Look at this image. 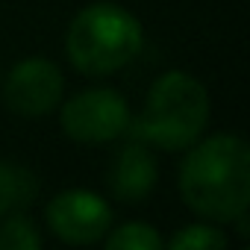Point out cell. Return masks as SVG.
I'll return each instance as SVG.
<instances>
[{"instance_id": "8", "label": "cell", "mask_w": 250, "mask_h": 250, "mask_svg": "<svg viewBox=\"0 0 250 250\" xmlns=\"http://www.w3.org/2000/svg\"><path fill=\"white\" fill-rule=\"evenodd\" d=\"M36 197H39V177L18 162L0 159V218L27 209Z\"/></svg>"}, {"instance_id": "4", "label": "cell", "mask_w": 250, "mask_h": 250, "mask_svg": "<svg viewBox=\"0 0 250 250\" xmlns=\"http://www.w3.org/2000/svg\"><path fill=\"white\" fill-rule=\"evenodd\" d=\"M130 103L115 88H85L62 103V133L80 145H109L130 130Z\"/></svg>"}, {"instance_id": "1", "label": "cell", "mask_w": 250, "mask_h": 250, "mask_svg": "<svg viewBox=\"0 0 250 250\" xmlns=\"http://www.w3.org/2000/svg\"><path fill=\"white\" fill-rule=\"evenodd\" d=\"M177 188L186 206L212 224H229L250 203V147L235 133L186 147Z\"/></svg>"}, {"instance_id": "5", "label": "cell", "mask_w": 250, "mask_h": 250, "mask_svg": "<svg viewBox=\"0 0 250 250\" xmlns=\"http://www.w3.org/2000/svg\"><path fill=\"white\" fill-rule=\"evenodd\" d=\"M65 94V74L47 56L21 59L3 80V100L21 118H44L59 109Z\"/></svg>"}, {"instance_id": "7", "label": "cell", "mask_w": 250, "mask_h": 250, "mask_svg": "<svg viewBox=\"0 0 250 250\" xmlns=\"http://www.w3.org/2000/svg\"><path fill=\"white\" fill-rule=\"evenodd\" d=\"M156 180H159V165H156L153 147H147L145 142H136V139H130L115 153V159L106 171V186H109L112 197L121 203L145 200L153 191Z\"/></svg>"}, {"instance_id": "2", "label": "cell", "mask_w": 250, "mask_h": 250, "mask_svg": "<svg viewBox=\"0 0 250 250\" xmlns=\"http://www.w3.org/2000/svg\"><path fill=\"white\" fill-rule=\"evenodd\" d=\"M209 124V91L186 71H165L153 80L142 112L130 121L127 136L156 150L191 147Z\"/></svg>"}, {"instance_id": "3", "label": "cell", "mask_w": 250, "mask_h": 250, "mask_svg": "<svg viewBox=\"0 0 250 250\" xmlns=\"http://www.w3.org/2000/svg\"><path fill=\"white\" fill-rule=\"evenodd\" d=\"M145 44L139 18L118 3H91L68 27L65 50L71 65L88 77H106L127 68Z\"/></svg>"}, {"instance_id": "6", "label": "cell", "mask_w": 250, "mask_h": 250, "mask_svg": "<svg viewBox=\"0 0 250 250\" xmlns=\"http://www.w3.org/2000/svg\"><path fill=\"white\" fill-rule=\"evenodd\" d=\"M50 232L65 244H94L112 227V209L106 197L88 188H68L56 194L44 209Z\"/></svg>"}, {"instance_id": "11", "label": "cell", "mask_w": 250, "mask_h": 250, "mask_svg": "<svg viewBox=\"0 0 250 250\" xmlns=\"http://www.w3.org/2000/svg\"><path fill=\"white\" fill-rule=\"evenodd\" d=\"M165 244L171 250H218V247H227V232L212 227V221L209 224H188V227L177 229Z\"/></svg>"}, {"instance_id": "10", "label": "cell", "mask_w": 250, "mask_h": 250, "mask_svg": "<svg viewBox=\"0 0 250 250\" xmlns=\"http://www.w3.org/2000/svg\"><path fill=\"white\" fill-rule=\"evenodd\" d=\"M42 232L33 218L24 212H12L0 218V250H39Z\"/></svg>"}, {"instance_id": "9", "label": "cell", "mask_w": 250, "mask_h": 250, "mask_svg": "<svg viewBox=\"0 0 250 250\" xmlns=\"http://www.w3.org/2000/svg\"><path fill=\"white\" fill-rule=\"evenodd\" d=\"M103 244L109 250H159L165 241L156 232V227H150L147 221H127L109 229L103 235Z\"/></svg>"}]
</instances>
